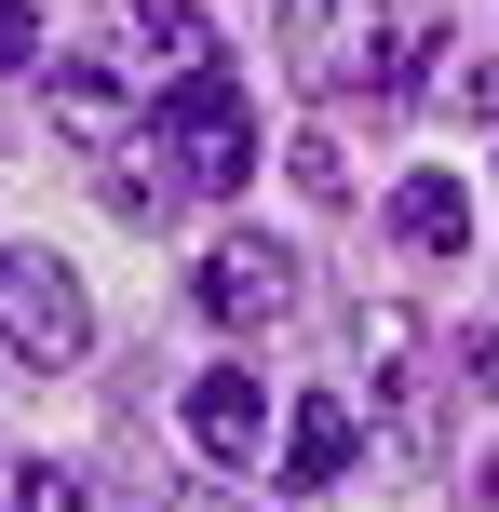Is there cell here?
I'll list each match as a JSON object with an SVG mask.
<instances>
[{
    "label": "cell",
    "mask_w": 499,
    "mask_h": 512,
    "mask_svg": "<svg viewBox=\"0 0 499 512\" xmlns=\"http://www.w3.org/2000/svg\"><path fill=\"white\" fill-rule=\"evenodd\" d=\"M149 149L176 162V189L230 203V189L257 176V108H243V81H230V68H189V81H162V108H149Z\"/></svg>",
    "instance_id": "obj_1"
},
{
    "label": "cell",
    "mask_w": 499,
    "mask_h": 512,
    "mask_svg": "<svg viewBox=\"0 0 499 512\" xmlns=\"http://www.w3.org/2000/svg\"><path fill=\"white\" fill-rule=\"evenodd\" d=\"M0 351L41 364V378L95 351V297H81V270L54 243H0Z\"/></svg>",
    "instance_id": "obj_2"
},
{
    "label": "cell",
    "mask_w": 499,
    "mask_h": 512,
    "mask_svg": "<svg viewBox=\"0 0 499 512\" xmlns=\"http://www.w3.org/2000/svg\"><path fill=\"white\" fill-rule=\"evenodd\" d=\"M270 54H284L311 95H351V81H392V14L378 0H270Z\"/></svg>",
    "instance_id": "obj_3"
},
{
    "label": "cell",
    "mask_w": 499,
    "mask_h": 512,
    "mask_svg": "<svg viewBox=\"0 0 499 512\" xmlns=\"http://www.w3.org/2000/svg\"><path fill=\"white\" fill-rule=\"evenodd\" d=\"M176 432H189V459L257 472V445L284 432V418H270V378H257V364H203V378L176 391Z\"/></svg>",
    "instance_id": "obj_4"
},
{
    "label": "cell",
    "mask_w": 499,
    "mask_h": 512,
    "mask_svg": "<svg viewBox=\"0 0 499 512\" xmlns=\"http://www.w3.org/2000/svg\"><path fill=\"white\" fill-rule=\"evenodd\" d=\"M41 108H54V135H68V149H135V135H149L122 54H54V68H41Z\"/></svg>",
    "instance_id": "obj_5"
},
{
    "label": "cell",
    "mask_w": 499,
    "mask_h": 512,
    "mask_svg": "<svg viewBox=\"0 0 499 512\" xmlns=\"http://www.w3.org/2000/svg\"><path fill=\"white\" fill-rule=\"evenodd\" d=\"M297 297H311V283H297V256H284V243H257V230L203 256V310H216L230 337H270V324H297Z\"/></svg>",
    "instance_id": "obj_6"
},
{
    "label": "cell",
    "mask_w": 499,
    "mask_h": 512,
    "mask_svg": "<svg viewBox=\"0 0 499 512\" xmlns=\"http://www.w3.org/2000/svg\"><path fill=\"white\" fill-rule=\"evenodd\" d=\"M432 337H419V310H365V405L392 418V432H419V405H432Z\"/></svg>",
    "instance_id": "obj_7"
},
{
    "label": "cell",
    "mask_w": 499,
    "mask_h": 512,
    "mask_svg": "<svg viewBox=\"0 0 499 512\" xmlns=\"http://www.w3.org/2000/svg\"><path fill=\"white\" fill-rule=\"evenodd\" d=\"M351 445H365V418H351V391H311V405L284 418V486H338Z\"/></svg>",
    "instance_id": "obj_8"
},
{
    "label": "cell",
    "mask_w": 499,
    "mask_h": 512,
    "mask_svg": "<svg viewBox=\"0 0 499 512\" xmlns=\"http://www.w3.org/2000/svg\"><path fill=\"white\" fill-rule=\"evenodd\" d=\"M392 243H405V256H459V243H473V189H459L446 162L405 176V189H392Z\"/></svg>",
    "instance_id": "obj_9"
},
{
    "label": "cell",
    "mask_w": 499,
    "mask_h": 512,
    "mask_svg": "<svg viewBox=\"0 0 499 512\" xmlns=\"http://www.w3.org/2000/svg\"><path fill=\"white\" fill-rule=\"evenodd\" d=\"M135 14V41L162 54V81H189V68H216V41H203V14H189V0H122Z\"/></svg>",
    "instance_id": "obj_10"
},
{
    "label": "cell",
    "mask_w": 499,
    "mask_h": 512,
    "mask_svg": "<svg viewBox=\"0 0 499 512\" xmlns=\"http://www.w3.org/2000/svg\"><path fill=\"white\" fill-rule=\"evenodd\" d=\"M0 512H81V472H54V459H0Z\"/></svg>",
    "instance_id": "obj_11"
},
{
    "label": "cell",
    "mask_w": 499,
    "mask_h": 512,
    "mask_svg": "<svg viewBox=\"0 0 499 512\" xmlns=\"http://www.w3.org/2000/svg\"><path fill=\"white\" fill-rule=\"evenodd\" d=\"M432 95H446V108H459V122H499V68H473V54H459V68H446V81H432Z\"/></svg>",
    "instance_id": "obj_12"
},
{
    "label": "cell",
    "mask_w": 499,
    "mask_h": 512,
    "mask_svg": "<svg viewBox=\"0 0 499 512\" xmlns=\"http://www.w3.org/2000/svg\"><path fill=\"white\" fill-rule=\"evenodd\" d=\"M284 176L311 189V203H338V189H351V176H338V149H324V135H297V149H284Z\"/></svg>",
    "instance_id": "obj_13"
},
{
    "label": "cell",
    "mask_w": 499,
    "mask_h": 512,
    "mask_svg": "<svg viewBox=\"0 0 499 512\" xmlns=\"http://www.w3.org/2000/svg\"><path fill=\"white\" fill-rule=\"evenodd\" d=\"M41 54V0H0V68H27Z\"/></svg>",
    "instance_id": "obj_14"
},
{
    "label": "cell",
    "mask_w": 499,
    "mask_h": 512,
    "mask_svg": "<svg viewBox=\"0 0 499 512\" xmlns=\"http://www.w3.org/2000/svg\"><path fill=\"white\" fill-rule=\"evenodd\" d=\"M473 391H499V337H473Z\"/></svg>",
    "instance_id": "obj_15"
}]
</instances>
